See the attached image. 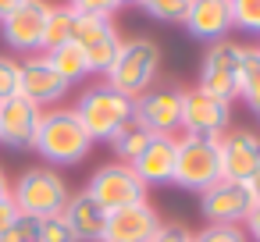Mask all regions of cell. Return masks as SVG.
Returning <instances> with one entry per match:
<instances>
[{
	"mask_svg": "<svg viewBox=\"0 0 260 242\" xmlns=\"http://www.w3.org/2000/svg\"><path fill=\"white\" fill-rule=\"evenodd\" d=\"M47 15H50V0H22L15 11H8L4 18H0L4 47L8 50H22V54H40Z\"/></svg>",
	"mask_w": 260,
	"mask_h": 242,
	"instance_id": "cell-10",
	"label": "cell"
},
{
	"mask_svg": "<svg viewBox=\"0 0 260 242\" xmlns=\"http://www.w3.org/2000/svg\"><path fill=\"white\" fill-rule=\"evenodd\" d=\"M192 242H249L242 224H203L192 231Z\"/></svg>",
	"mask_w": 260,
	"mask_h": 242,
	"instance_id": "cell-26",
	"label": "cell"
},
{
	"mask_svg": "<svg viewBox=\"0 0 260 242\" xmlns=\"http://www.w3.org/2000/svg\"><path fill=\"white\" fill-rule=\"evenodd\" d=\"M242 231H246V238H249V242H260V203H253V210L246 214Z\"/></svg>",
	"mask_w": 260,
	"mask_h": 242,
	"instance_id": "cell-33",
	"label": "cell"
},
{
	"mask_svg": "<svg viewBox=\"0 0 260 242\" xmlns=\"http://www.w3.org/2000/svg\"><path fill=\"white\" fill-rule=\"evenodd\" d=\"M256 50H260V47H256Z\"/></svg>",
	"mask_w": 260,
	"mask_h": 242,
	"instance_id": "cell-39",
	"label": "cell"
},
{
	"mask_svg": "<svg viewBox=\"0 0 260 242\" xmlns=\"http://www.w3.org/2000/svg\"><path fill=\"white\" fill-rule=\"evenodd\" d=\"M82 192H86L104 214H114V210H121V206H132V203L150 199L146 185H143V182L136 178V171H132L128 164H121V160L100 164V167L89 175V182H86Z\"/></svg>",
	"mask_w": 260,
	"mask_h": 242,
	"instance_id": "cell-6",
	"label": "cell"
},
{
	"mask_svg": "<svg viewBox=\"0 0 260 242\" xmlns=\"http://www.w3.org/2000/svg\"><path fill=\"white\" fill-rule=\"evenodd\" d=\"M160 61H164V50H160L157 40H150V36L121 40V50H118V57L111 61V68L104 72V82H107L111 89H118L121 96L136 100V96H143L150 86H157Z\"/></svg>",
	"mask_w": 260,
	"mask_h": 242,
	"instance_id": "cell-2",
	"label": "cell"
},
{
	"mask_svg": "<svg viewBox=\"0 0 260 242\" xmlns=\"http://www.w3.org/2000/svg\"><path fill=\"white\" fill-rule=\"evenodd\" d=\"M18 217H22V214H18V206H15V199H11V196H8V199H0V235H4Z\"/></svg>",
	"mask_w": 260,
	"mask_h": 242,
	"instance_id": "cell-32",
	"label": "cell"
},
{
	"mask_svg": "<svg viewBox=\"0 0 260 242\" xmlns=\"http://www.w3.org/2000/svg\"><path fill=\"white\" fill-rule=\"evenodd\" d=\"M175 150H178V135H153L146 143V150L128 164L136 171V178L150 189L157 185H171V175H175Z\"/></svg>",
	"mask_w": 260,
	"mask_h": 242,
	"instance_id": "cell-18",
	"label": "cell"
},
{
	"mask_svg": "<svg viewBox=\"0 0 260 242\" xmlns=\"http://www.w3.org/2000/svg\"><path fill=\"white\" fill-rule=\"evenodd\" d=\"M75 22H79V15L64 4V0H61V4H50L47 25H43V40H40V54H47V50H57V47H64V43H72Z\"/></svg>",
	"mask_w": 260,
	"mask_h": 242,
	"instance_id": "cell-21",
	"label": "cell"
},
{
	"mask_svg": "<svg viewBox=\"0 0 260 242\" xmlns=\"http://www.w3.org/2000/svg\"><path fill=\"white\" fill-rule=\"evenodd\" d=\"M43 57H47V64H50V68L57 72V79H61L64 86L89 79V64H86V54H82V50H79L75 43H64V47H57V50H47Z\"/></svg>",
	"mask_w": 260,
	"mask_h": 242,
	"instance_id": "cell-22",
	"label": "cell"
},
{
	"mask_svg": "<svg viewBox=\"0 0 260 242\" xmlns=\"http://www.w3.org/2000/svg\"><path fill=\"white\" fill-rule=\"evenodd\" d=\"M217 157H221V178L242 185L260 164V135L249 128H228L224 135H217Z\"/></svg>",
	"mask_w": 260,
	"mask_h": 242,
	"instance_id": "cell-12",
	"label": "cell"
},
{
	"mask_svg": "<svg viewBox=\"0 0 260 242\" xmlns=\"http://www.w3.org/2000/svg\"><path fill=\"white\" fill-rule=\"evenodd\" d=\"M132 4H139V0H118V8H132Z\"/></svg>",
	"mask_w": 260,
	"mask_h": 242,
	"instance_id": "cell-37",
	"label": "cell"
},
{
	"mask_svg": "<svg viewBox=\"0 0 260 242\" xmlns=\"http://www.w3.org/2000/svg\"><path fill=\"white\" fill-rule=\"evenodd\" d=\"M150 242H192V231H189L185 224H175V221H164V224L157 228V235H153Z\"/></svg>",
	"mask_w": 260,
	"mask_h": 242,
	"instance_id": "cell-31",
	"label": "cell"
},
{
	"mask_svg": "<svg viewBox=\"0 0 260 242\" xmlns=\"http://www.w3.org/2000/svg\"><path fill=\"white\" fill-rule=\"evenodd\" d=\"M11 196V178H8V171L0 167V199H8Z\"/></svg>",
	"mask_w": 260,
	"mask_h": 242,
	"instance_id": "cell-35",
	"label": "cell"
},
{
	"mask_svg": "<svg viewBox=\"0 0 260 242\" xmlns=\"http://www.w3.org/2000/svg\"><path fill=\"white\" fill-rule=\"evenodd\" d=\"M61 221L64 228L72 231L75 242H104V224H107V214L86 196V192H72L64 210H61Z\"/></svg>",
	"mask_w": 260,
	"mask_h": 242,
	"instance_id": "cell-19",
	"label": "cell"
},
{
	"mask_svg": "<svg viewBox=\"0 0 260 242\" xmlns=\"http://www.w3.org/2000/svg\"><path fill=\"white\" fill-rule=\"evenodd\" d=\"M249 210H253V199H249L246 185H239V182L221 178L200 192V214L207 224H242Z\"/></svg>",
	"mask_w": 260,
	"mask_h": 242,
	"instance_id": "cell-13",
	"label": "cell"
},
{
	"mask_svg": "<svg viewBox=\"0 0 260 242\" xmlns=\"http://www.w3.org/2000/svg\"><path fill=\"white\" fill-rule=\"evenodd\" d=\"M214 182H221V157H217V139L178 135L171 185H178V189H185V192H203V189H210Z\"/></svg>",
	"mask_w": 260,
	"mask_h": 242,
	"instance_id": "cell-5",
	"label": "cell"
},
{
	"mask_svg": "<svg viewBox=\"0 0 260 242\" xmlns=\"http://www.w3.org/2000/svg\"><path fill=\"white\" fill-rule=\"evenodd\" d=\"M18 4H22V0H0V18H4L8 11H15Z\"/></svg>",
	"mask_w": 260,
	"mask_h": 242,
	"instance_id": "cell-36",
	"label": "cell"
},
{
	"mask_svg": "<svg viewBox=\"0 0 260 242\" xmlns=\"http://www.w3.org/2000/svg\"><path fill=\"white\" fill-rule=\"evenodd\" d=\"M72 111H75V118L82 121V128H86V135H89L93 143H107V139L136 114L132 100L121 96L118 89H111L107 82H96V86L82 89V96L75 100Z\"/></svg>",
	"mask_w": 260,
	"mask_h": 242,
	"instance_id": "cell-4",
	"label": "cell"
},
{
	"mask_svg": "<svg viewBox=\"0 0 260 242\" xmlns=\"http://www.w3.org/2000/svg\"><path fill=\"white\" fill-rule=\"evenodd\" d=\"M136 118L153 132V135H178V121H182V86L160 82L150 86L143 96L132 100Z\"/></svg>",
	"mask_w": 260,
	"mask_h": 242,
	"instance_id": "cell-11",
	"label": "cell"
},
{
	"mask_svg": "<svg viewBox=\"0 0 260 242\" xmlns=\"http://www.w3.org/2000/svg\"><path fill=\"white\" fill-rule=\"evenodd\" d=\"M18 82H22V64L15 54H0V100H8L18 93Z\"/></svg>",
	"mask_w": 260,
	"mask_h": 242,
	"instance_id": "cell-27",
	"label": "cell"
},
{
	"mask_svg": "<svg viewBox=\"0 0 260 242\" xmlns=\"http://www.w3.org/2000/svg\"><path fill=\"white\" fill-rule=\"evenodd\" d=\"M136 8H139L150 22H160V25H182L189 0H139Z\"/></svg>",
	"mask_w": 260,
	"mask_h": 242,
	"instance_id": "cell-24",
	"label": "cell"
},
{
	"mask_svg": "<svg viewBox=\"0 0 260 242\" xmlns=\"http://www.w3.org/2000/svg\"><path fill=\"white\" fill-rule=\"evenodd\" d=\"M228 11L235 29L260 36V0H228Z\"/></svg>",
	"mask_w": 260,
	"mask_h": 242,
	"instance_id": "cell-25",
	"label": "cell"
},
{
	"mask_svg": "<svg viewBox=\"0 0 260 242\" xmlns=\"http://www.w3.org/2000/svg\"><path fill=\"white\" fill-rule=\"evenodd\" d=\"M18 64H22L18 93H22L25 100H32L40 111H47V107H61L68 86L57 79V72L47 64V57H43V54H25Z\"/></svg>",
	"mask_w": 260,
	"mask_h": 242,
	"instance_id": "cell-14",
	"label": "cell"
},
{
	"mask_svg": "<svg viewBox=\"0 0 260 242\" xmlns=\"http://www.w3.org/2000/svg\"><path fill=\"white\" fill-rule=\"evenodd\" d=\"M150 139H153V132H150V128L132 114V118H128V121H125V125L107 139V143H111V150H114V157H118L121 164H132V160L146 150V143H150Z\"/></svg>",
	"mask_w": 260,
	"mask_h": 242,
	"instance_id": "cell-20",
	"label": "cell"
},
{
	"mask_svg": "<svg viewBox=\"0 0 260 242\" xmlns=\"http://www.w3.org/2000/svg\"><path fill=\"white\" fill-rule=\"evenodd\" d=\"M4 242H40V221L18 217V221L4 231Z\"/></svg>",
	"mask_w": 260,
	"mask_h": 242,
	"instance_id": "cell-29",
	"label": "cell"
},
{
	"mask_svg": "<svg viewBox=\"0 0 260 242\" xmlns=\"http://www.w3.org/2000/svg\"><path fill=\"white\" fill-rule=\"evenodd\" d=\"M0 242H4V235H0Z\"/></svg>",
	"mask_w": 260,
	"mask_h": 242,
	"instance_id": "cell-38",
	"label": "cell"
},
{
	"mask_svg": "<svg viewBox=\"0 0 260 242\" xmlns=\"http://www.w3.org/2000/svg\"><path fill=\"white\" fill-rule=\"evenodd\" d=\"M64 4L82 18H114L118 15V0H64Z\"/></svg>",
	"mask_w": 260,
	"mask_h": 242,
	"instance_id": "cell-28",
	"label": "cell"
},
{
	"mask_svg": "<svg viewBox=\"0 0 260 242\" xmlns=\"http://www.w3.org/2000/svg\"><path fill=\"white\" fill-rule=\"evenodd\" d=\"M68 196H72V189H68L64 175H61L57 167H47V164L25 167V171L11 182V199H15L18 214H22V217H32V221L61 217Z\"/></svg>",
	"mask_w": 260,
	"mask_h": 242,
	"instance_id": "cell-3",
	"label": "cell"
},
{
	"mask_svg": "<svg viewBox=\"0 0 260 242\" xmlns=\"http://www.w3.org/2000/svg\"><path fill=\"white\" fill-rule=\"evenodd\" d=\"M36 125H40V107L32 100H25L22 93L0 100V143L8 150H32L36 139Z\"/></svg>",
	"mask_w": 260,
	"mask_h": 242,
	"instance_id": "cell-16",
	"label": "cell"
},
{
	"mask_svg": "<svg viewBox=\"0 0 260 242\" xmlns=\"http://www.w3.org/2000/svg\"><path fill=\"white\" fill-rule=\"evenodd\" d=\"M239 100L260 118V50L246 47L242 50V68H239Z\"/></svg>",
	"mask_w": 260,
	"mask_h": 242,
	"instance_id": "cell-23",
	"label": "cell"
},
{
	"mask_svg": "<svg viewBox=\"0 0 260 242\" xmlns=\"http://www.w3.org/2000/svg\"><path fill=\"white\" fill-rule=\"evenodd\" d=\"M232 128V103L203 93V89H182V121L178 135H196V139H217Z\"/></svg>",
	"mask_w": 260,
	"mask_h": 242,
	"instance_id": "cell-8",
	"label": "cell"
},
{
	"mask_svg": "<svg viewBox=\"0 0 260 242\" xmlns=\"http://www.w3.org/2000/svg\"><path fill=\"white\" fill-rule=\"evenodd\" d=\"M242 43L235 40H221V43H210L203 50V61H200V82L196 89L224 100V103H235L239 100V68H242Z\"/></svg>",
	"mask_w": 260,
	"mask_h": 242,
	"instance_id": "cell-7",
	"label": "cell"
},
{
	"mask_svg": "<svg viewBox=\"0 0 260 242\" xmlns=\"http://www.w3.org/2000/svg\"><path fill=\"white\" fill-rule=\"evenodd\" d=\"M160 214L150 199L143 203H132V206H121L114 214H107V224H104V242H150L160 228Z\"/></svg>",
	"mask_w": 260,
	"mask_h": 242,
	"instance_id": "cell-15",
	"label": "cell"
},
{
	"mask_svg": "<svg viewBox=\"0 0 260 242\" xmlns=\"http://www.w3.org/2000/svg\"><path fill=\"white\" fill-rule=\"evenodd\" d=\"M242 185H246L249 199H253V203H260V164H256V171H253V175H249V178H246Z\"/></svg>",
	"mask_w": 260,
	"mask_h": 242,
	"instance_id": "cell-34",
	"label": "cell"
},
{
	"mask_svg": "<svg viewBox=\"0 0 260 242\" xmlns=\"http://www.w3.org/2000/svg\"><path fill=\"white\" fill-rule=\"evenodd\" d=\"M182 29L196 43H203V47L228 40V32L235 29L232 25V11H228V0H189Z\"/></svg>",
	"mask_w": 260,
	"mask_h": 242,
	"instance_id": "cell-17",
	"label": "cell"
},
{
	"mask_svg": "<svg viewBox=\"0 0 260 242\" xmlns=\"http://www.w3.org/2000/svg\"><path fill=\"white\" fill-rule=\"evenodd\" d=\"M40 242H75V238L61 217H47V221H40Z\"/></svg>",
	"mask_w": 260,
	"mask_h": 242,
	"instance_id": "cell-30",
	"label": "cell"
},
{
	"mask_svg": "<svg viewBox=\"0 0 260 242\" xmlns=\"http://www.w3.org/2000/svg\"><path fill=\"white\" fill-rule=\"evenodd\" d=\"M32 150L47 160V167H75L93 153V139L72 107H47L40 111Z\"/></svg>",
	"mask_w": 260,
	"mask_h": 242,
	"instance_id": "cell-1",
	"label": "cell"
},
{
	"mask_svg": "<svg viewBox=\"0 0 260 242\" xmlns=\"http://www.w3.org/2000/svg\"><path fill=\"white\" fill-rule=\"evenodd\" d=\"M72 43L86 54L89 75H104L111 68V61L118 57V50H121V32H118L114 18H82L79 15Z\"/></svg>",
	"mask_w": 260,
	"mask_h": 242,
	"instance_id": "cell-9",
	"label": "cell"
}]
</instances>
